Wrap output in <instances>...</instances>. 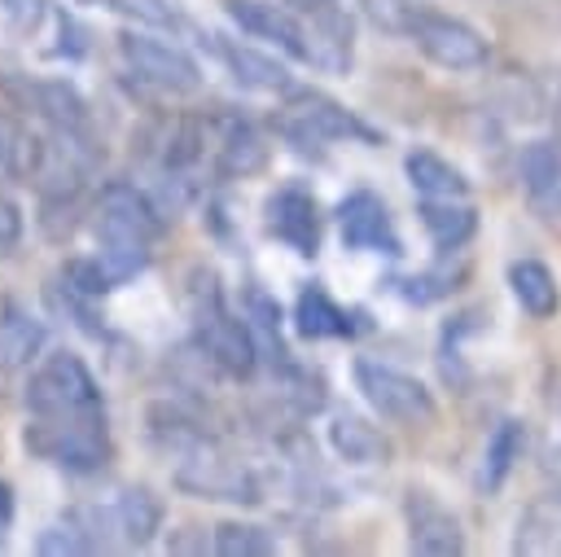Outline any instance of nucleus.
Instances as JSON below:
<instances>
[{
	"instance_id": "nucleus-1",
	"label": "nucleus",
	"mask_w": 561,
	"mask_h": 557,
	"mask_svg": "<svg viewBox=\"0 0 561 557\" xmlns=\"http://www.w3.org/2000/svg\"><path fill=\"white\" fill-rule=\"evenodd\" d=\"M92 215H96V263L118 289L123 281L149 268L153 246L167 232V215L153 202V193H145L131 180H105L92 197Z\"/></svg>"
},
{
	"instance_id": "nucleus-2",
	"label": "nucleus",
	"mask_w": 561,
	"mask_h": 557,
	"mask_svg": "<svg viewBox=\"0 0 561 557\" xmlns=\"http://www.w3.org/2000/svg\"><path fill=\"white\" fill-rule=\"evenodd\" d=\"M188 320H193V346L197 355L219 368L232 382L254 377L259 368V342L245 316H237L224 298V285L210 268H197L188 276Z\"/></svg>"
},
{
	"instance_id": "nucleus-3",
	"label": "nucleus",
	"mask_w": 561,
	"mask_h": 557,
	"mask_svg": "<svg viewBox=\"0 0 561 557\" xmlns=\"http://www.w3.org/2000/svg\"><path fill=\"white\" fill-rule=\"evenodd\" d=\"M22 447L44 461L57 465L66 474H96L110 465L114 443H110V425L105 412H83V417H31L22 425Z\"/></svg>"
},
{
	"instance_id": "nucleus-4",
	"label": "nucleus",
	"mask_w": 561,
	"mask_h": 557,
	"mask_svg": "<svg viewBox=\"0 0 561 557\" xmlns=\"http://www.w3.org/2000/svg\"><path fill=\"white\" fill-rule=\"evenodd\" d=\"M26 412L31 417H83V412H105V395L92 377V368L75 351H53L44 355L26 386H22Z\"/></svg>"
},
{
	"instance_id": "nucleus-5",
	"label": "nucleus",
	"mask_w": 561,
	"mask_h": 557,
	"mask_svg": "<svg viewBox=\"0 0 561 557\" xmlns=\"http://www.w3.org/2000/svg\"><path fill=\"white\" fill-rule=\"evenodd\" d=\"M175 487L188 496H202V500H232V504H259L263 500L254 469L237 452H228L215 434H202L180 452Z\"/></svg>"
},
{
	"instance_id": "nucleus-6",
	"label": "nucleus",
	"mask_w": 561,
	"mask_h": 557,
	"mask_svg": "<svg viewBox=\"0 0 561 557\" xmlns=\"http://www.w3.org/2000/svg\"><path fill=\"white\" fill-rule=\"evenodd\" d=\"M276 132L294 149H324L333 140H359V145H381V136L346 105H337L324 92H289V101L276 114Z\"/></svg>"
},
{
	"instance_id": "nucleus-7",
	"label": "nucleus",
	"mask_w": 561,
	"mask_h": 557,
	"mask_svg": "<svg viewBox=\"0 0 561 557\" xmlns=\"http://www.w3.org/2000/svg\"><path fill=\"white\" fill-rule=\"evenodd\" d=\"M118 57H123V66L140 83H149L162 96H193V92H202V66H197V57L188 48L162 39V35L123 31L118 35Z\"/></svg>"
},
{
	"instance_id": "nucleus-8",
	"label": "nucleus",
	"mask_w": 561,
	"mask_h": 557,
	"mask_svg": "<svg viewBox=\"0 0 561 557\" xmlns=\"http://www.w3.org/2000/svg\"><path fill=\"white\" fill-rule=\"evenodd\" d=\"M0 96L9 101V110L26 114L44 127H61V132H88L92 127L88 101L70 79H35V75L0 70Z\"/></svg>"
},
{
	"instance_id": "nucleus-9",
	"label": "nucleus",
	"mask_w": 561,
	"mask_h": 557,
	"mask_svg": "<svg viewBox=\"0 0 561 557\" xmlns=\"http://www.w3.org/2000/svg\"><path fill=\"white\" fill-rule=\"evenodd\" d=\"M355 390L368 399V408L386 421L403 425H425L438 417V403L425 382H416L403 368H390L381 360H355Z\"/></svg>"
},
{
	"instance_id": "nucleus-10",
	"label": "nucleus",
	"mask_w": 561,
	"mask_h": 557,
	"mask_svg": "<svg viewBox=\"0 0 561 557\" xmlns=\"http://www.w3.org/2000/svg\"><path fill=\"white\" fill-rule=\"evenodd\" d=\"M408 39H412L434 66H443V70H478V66H486V57H491L486 39H482L469 22H460V18H451V13H434V9H416L412 26H408Z\"/></svg>"
},
{
	"instance_id": "nucleus-11",
	"label": "nucleus",
	"mask_w": 561,
	"mask_h": 557,
	"mask_svg": "<svg viewBox=\"0 0 561 557\" xmlns=\"http://www.w3.org/2000/svg\"><path fill=\"white\" fill-rule=\"evenodd\" d=\"M337 232H342V246L346 250H359V254H386V259H399L403 254V241H399V228L386 211V202L368 189H355L337 202Z\"/></svg>"
},
{
	"instance_id": "nucleus-12",
	"label": "nucleus",
	"mask_w": 561,
	"mask_h": 557,
	"mask_svg": "<svg viewBox=\"0 0 561 557\" xmlns=\"http://www.w3.org/2000/svg\"><path fill=\"white\" fill-rule=\"evenodd\" d=\"M210 123V171L224 175V180H241V175H254L267 167V140L263 132L241 118V114H215L206 118Z\"/></svg>"
},
{
	"instance_id": "nucleus-13",
	"label": "nucleus",
	"mask_w": 561,
	"mask_h": 557,
	"mask_svg": "<svg viewBox=\"0 0 561 557\" xmlns=\"http://www.w3.org/2000/svg\"><path fill=\"white\" fill-rule=\"evenodd\" d=\"M403 518H408V548L412 553H421V557H460L465 553V526L438 496L408 491Z\"/></svg>"
},
{
	"instance_id": "nucleus-14",
	"label": "nucleus",
	"mask_w": 561,
	"mask_h": 557,
	"mask_svg": "<svg viewBox=\"0 0 561 557\" xmlns=\"http://www.w3.org/2000/svg\"><path fill=\"white\" fill-rule=\"evenodd\" d=\"M228 18L245 35L276 44L294 61H311V35H307L302 18L289 4H276V0H228Z\"/></svg>"
},
{
	"instance_id": "nucleus-15",
	"label": "nucleus",
	"mask_w": 561,
	"mask_h": 557,
	"mask_svg": "<svg viewBox=\"0 0 561 557\" xmlns=\"http://www.w3.org/2000/svg\"><path fill=\"white\" fill-rule=\"evenodd\" d=\"M294 329L307 342H329V338H359L373 329V320L359 307H342L320 281H307L294 303Z\"/></svg>"
},
{
	"instance_id": "nucleus-16",
	"label": "nucleus",
	"mask_w": 561,
	"mask_h": 557,
	"mask_svg": "<svg viewBox=\"0 0 561 557\" xmlns=\"http://www.w3.org/2000/svg\"><path fill=\"white\" fill-rule=\"evenodd\" d=\"M267 228L298 259H316L320 254V206L302 184H285V189H276L267 197Z\"/></svg>"
},
{
	"instance_id": "nucleus-17",
	"label": "nucleus",
	"mask_w": 561,
	"mask_h": 557,
	"mask_svg": "<svg viewBox=\"0 0 561 557\" xmlns=\"http://www.w3.org/2000/svg\"><path fill=\"white\" fill-rule=\"evenodd\" d=\"M44 320L31 316V307L22 298H13L9 289H0V368L13 373V368H26L39 351H44Z\"/></svg>"
},
{
	"instance_id": "nucleus-18",
	"label": "nucleus",
	"mask_w": 561,
	"mask_h": 557,
	"mask_svg": "<svg viewBox=\"0 0 561 557\" xmlns=\"http://www.w3.org/2000/svg\"><path fill=\"white\" fill-rule=\"evenodd\" d=\"M210 48L219 53V61L232 70V79L241 88H254V92H289L294 88L289 70L272 53H259V48H250L241 39H224V35H210Z\"/></svg>"
},
{
	"instance_id": "nucleus-19",
	"label": "nucleus",
	"mask_w": 561,
	"mask_h": 557,
	"mask_svg": "<svg viewBox=\"0 0 561 557\" xmlns=\"http://www.w3.org/2000/svg\"><path fill=\"white\" fill-rule=\"evenodd\" d=\"M311 61L324 66V70H351V53H355V26H351V13H342L337 4H320L311 9Z\"/></svg>"
},
{
	"instance_id": "nucleus-20",
	"label": "nucleus",
	"mask_w": 561,
	"mask_h": 557,
	"mask_svg": "<svg viewBox=\"0 0 561 557\" xmlns=\"http://www.w3.org/2000/svg\"><path fill=\"white\" fill-rule=\"evenodd\" d=\"M522 189L548 219H557V211H561V145L530 140L522 149Z\"/></svg>"
},
{
	"instance_id": "nucleus-21",
	"label": "nucleus",
	"mask_w": 561,
	"mask_h": 557,
	"mask_svg": "<svg viewBox=\"0 0 561 557\" xmlns=\"http://www.w3.org/2000/svg\"><path fill=\"white\" fill-rule=\"evenodd\" d=\"M329 447H333L346 465H390V456H394V443H390L377 425H368L364 417H355V412H337V417H333V425H329Z\"/></svg>"
},
{
	"instance_id": "nucleus-22",
	"label": "nucleus",
	"mask_w": 561,
	"mask_h": 557,
	"mask_svg": "<svg viewBox=\"0 0 561 557\" xmlns=\"http://www.w3.org/2000/svg\"><path fill=\"white\" fill-rule=\"evenodd\" d=\"M416 215H421L430 241L438 250H447V254L460 250L478 232V211L469 206V197H421Z\"/></svg>"
},
{
	"instance_id": "nucleus-23",
	"label": "nucleus",
	"mask_w": 561,
	"mask_h": 557,
	"mask_svg": "<svg viewBox=\"0 0 561 557\" xmlns=\"http://www.w3.org/2000/svg\"><path fill=\"white\" fill-rule=\"evenodd\" d=\"M241 316L250 320V329H254V342H259V355H267L276 368H280V377H289L298 364L289 360V351H285V342H280V307H276V298L263 289V285H245V294H241Z\"/></svg>"
},
{
	"instance_id": "nucleus-24",
	"label": "nucleus",
	"mask_w": 561,
	"mask_h": 557,
	"mask_svg": "<svg viewBox=\"0 0 561 557\" xmlns=\"http://www.w3.org/2000/svg\"><path fill=\"white\" fill-rule=\"evenodd\" d=\"M44 162V136H35L18 114H0V180L35 184Z\"/></svg>"
},
{
	"instance_id": "nucleus-25",
	"label": "nucleus",
	"mask_w": 561,
	"mask_h": 557,
	"mask_svg": "<svg viewBox=\"0 0 561 557\" xmlns=\"http://www.w3.org/2000/svg\"><path fill=\"white\" fill-rule=\"evenodd\" d=\"M508 289L522 303V311H530L535 320H548L561 307V285L548 272V263H539V259H517L508 268Z\"/></svg>"
},
{
	"instance_id": "nucleus-26",
	"label": "nucleus",
	"mask_w": 561,
	"mask_h": 557,
	"mask_svg": "<svg viewBox=\"0 0 561 557\" xmlns=\"http://www.w3.org/2000/svg\"><path fill=\"white\" fill-rule=\"evenodd\" d=\"M403 171L412 180V189L421 197H469V180L460 167H451L443 154L434 149H412L403 158Z\"/></svg>"
},
{
	"instance_id": "nucleus-27",
	"label": "nucleus",
	"mask_w": 561,
	"mask_h": 557,
	"mask_svg": "<svg viewBox=\"0 0 561 557\" xmlns=\"http://www.w3.org/2000/svg\"><path fill=\"white\" fill-rule=\"evenodd\" d=\"M522 447H526V430L522 421H500L486 439V452H482V487L495 491L504 487V478L513 474V465L522 461Z\"/></svg>"
},
{
	"instance_id": "nucleus-28",
	"label": "nucleus",
	"mask_w": 561,
	"mask_h": 557,
	"mask_svg": "<svg viewBox=\"0 0 561 557\" xmlns=\"http://www.w3.org/2000/svg\"><path fill=\"white\" fill-rule=\"evenodd\" d=\"M210 548L219 557H272L276 553V535L259 522H219L210 531Z\"/></svg>"
},
{
	"instance_id": "nucleus-29",
	"label": "nucleus",
	"mask_w": 561,
	"mask_h": 557,
	"mask_svg": "<svg viewBox=\"0 0 561 557\" xmlns=\"http://www.w3.org/2000/svg\"><path fill=\"white\" fill-rule=\"evenodd\" d=\"M465 276H469V268H465V263H438V268H430V272L394 276L390 285H394V294H399V298H408V303H438V298H447Z\"/></svg>"
},
{
	"instance_id": "nucleus-30",
	"label": "nucleus",
	"mask_w": 561,
	"mask_h": 557,
	"mask_svg": "<svg viewBox=\"0 0 561 557\" xmlns=\"http://www.w3.org/2000/svg\"><path fill=\"white\" fill-rule=\"evenodd\" d=\"M44 298H48V307L66 311V316H70V325H75V329H83L88 338H105V320H101V307H96L101 298L79 294V289H75V285H66L61 276H57V281H48Z\"/></svg>"
},
{
	"instance_id": "nucleus-31",
	"label": "nucleus",
	"mask_w": 561,
	"mask_h": 557,
	"mask_svg": "<svg viewBox=\"0 0 561 557\" xmlns=\"http://www.w3.org/2000/svg\"><path fill=\"white\" fill-rule=\"evenodd\" d=\"M35 553H44V557H61V553H96V544L88 539V531H83L75 518H66V522H53V526H44V531L35 535Z\"/></svg>"
},
{
	"instance_id": "nucleus-32",
	"label": "nucleus",
	"mask_w": 561,
	"mask_h": 557,
	"mask_svg": "<svg viewBox=\"0 0 561 557\" xmlns=\"http://www.w3.org/2000/svg\"><path fill=\"white\" fill-rule=\"evenodd\" d=\"M0 13H4V22H9V31L13 35H39V26L44 22H53L57 18V4L53 0H0Z\"/></svg>"
},
{
	"instance_id": "nucleus-33",
	"label": "nucleus",
	"mask_w": 561,
	"mask_h": 557,
	"mask_svg": "<svg viewBox=\"0 0 561 557\" xmlns=\"http://www.w3.org/2000/svg\"><path fill=\"white\" fill-rule=\"evenodd\" d=\"M359 9H364V18H368L377 31H386V35H408V26H412V18H416V4H412V0H359Z\"/></svg>"
},
{
	"instance_id": "nucleus-34",
	"label": "nucleus",
	"mask_w": 561,
	"mask_h": 557,
	"mask_svg": "<svg viewBox=\"0 0 561 557\" xmlns=\"http://www.w3.org/2000/svg\"><path fill=\"white\" fill-rule=\"evenodd\" d=\"M101 4H110L118 13H131L140 22H153V26H180V13L167 0H101Z\"/></svg>"
},
{
	"instance_id": "nucleus-35",
	"label": "nucleus",
	"mask_w": 561,
	"mask_h": 557,
	"mask_svg": "<svg viewBox=\"0 0 561 557\" xmlns=\"http://www.w3.org/2000/svg\"><path fill=\"white\" fill-rule=\"evenodd\" d=\"M22 241V206L0 193V259H9Z\"/></svg>"
},
{
	"instance_id": "nucleus-36",
	"label": "nucleus",
	"mask_w": 561,
	"mask_h": 557,
	"mask_svg": "<svg viewBox=\"0 0 561 557\" xmlns=\"http://www.w3.org/2000/svg\"><path fill=\"white\" fill-rule=\"evenodd\" d=\"M13 518V487L0 478V522H9Z\"/></svg>"
},
{
	"instance_id": "nucleus-37",
	"label": "nucleus",
	"mask_w": 561,
	"mask_h": 557,
	"mask_svg": "<svg viewBox=\"0 0 561 557\" xmlns=\"http://www.w3.org/2000/svg\"><path fill=\"white\" fill-rule=\"evenodd\" d=\"M285 4H298V9H320V4H333V0H285Z\"/></svg>"
},
{
	"instance_id": "nucleus-38",
	"label": "nucleus",
	"mask_w": 561,
	"mask_h": 557,
	"mask_svg": "<svg viewBox=\"0 0 561 557\" xmlns=\"http://www.w3.org/2000/svg\"><path fill=\"white\" fill-rule=\"evenodd\" d=\"M4 526H9V522H0V539H4Z\"/></svg>"
}]
</instances>
